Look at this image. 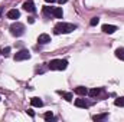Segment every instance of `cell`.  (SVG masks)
<instances>
[{"label":"cell","mask_w":124,"mask_h":122,"mask_svg":"<svg viewBox=\"0 0 124 122\" xmlns=\"http://www.w3.org/2000/svg\"><path fill=\"white\" fill-rule=\"evenodd\" d=\"M26 59H31V53H29V50H26V49H22V50H19V52L15 55V61H17V62L26 61Z\"/></svg>","instance_id":"277c9868"},{"label":"cell","mask_w":124,"mask_h":122,"mask_svg":"<svg viewBox=\"0 0 124 122\" xmlns=\"http://www.w3.org/2000/svg\"><path fill=\"white\" fill-rule=\"evenodd\" d=\"M100 93H101V88H94V89H91V91H88V95L93 96V98L98 96Z\"/></svg>","instance_id":"4fadbf2b"},{"label":"cell","mask_w":124,"mask_h":122,"mask_svg":"<svg viewBox=\"0 0 124 122\" xmlns=\"http://www.w3.org/2000/svg\"><path fill=\"white\" fill-rule=\"evenodd\" d=\"M58 3H61V4H63V3H66V0H56Z\"/></svg>","instance_id":"603a6c76"},{"label":"cell","mask_w":124,"mask_h":122,"mask_svg":"<svg viewBox=\"0 0 124 122\" xmlns=\"http://www.w3.org/2000/svg\"><path fill=\"white\" fill-rule=\"evenodd\" d=\"M31 103H32V106H36V108H40V106L43 105L42 99H39V98H32V99H31Z\"/></svg>","instance_id":"30bf717a"},{"label":"cell","mask_w":124,"mask_h":122,"mask_svg":"<svg viewBox=\"0 0 124 122\" xmlns=\"http://www.w3.org/2000/svg\"><path fill=\"white\" fill-rule=\"evenodd\" d=\"M23 9H25L26 12H31V13H33V12H35V3H33L32 0L25 1V3H23Z\"/></svg>","instance_id":"52a82bcc"},{"label":"cell","mask_w":124,"mask_h":122,"mask_svg":"<svg viewBox=\"0 0 124 122\" xmlns=\"http://www.w3.org/2000/svg\"><path fill=\"white\" fill-rule=\"evenodd\" d=\"M43 13L45 14H52V7H43Z\"/></svg>","instance_id":"ffe728a7"},{"label":"cell","mask_w":124,"mask_h":122,"mask_svg":"<svg viewBox=\"0 0 124 122\" xmlns=\"http://www.w3.org/2000/svg\"><path fill=\"white\" fill-rule=\"evenodd\" d=\"M10 33L13 34V36H22L23 33H25V26L22 25V23H19V22H16V23H13L12 26H10Z\"/></svg>","instance_id":"3957f363"},{"label":"cell","mask_w":124,"mask_h":122,"mask_svg":"<svg viewBox=\"0 0 124 122\" xmlns=\"http://www.w3.org/2000/svg\"><path fill=\"white\" fill-rule=\"evenodd\" d=\"M0 99H1V98H0Z\"/></svg>","instance_id":"4316f807"},{"label":"cell","mask_w":124,"mask_h":122,"mask_svg":"<svg viewBox=\"0 0 124 122\" xmlns=\"http://www.w3.org/2000/svg\"><path fill=\"white\" fill-rule=\"evenodd\" d=\"M77 29V26L75 25H72V23H65V22H59V23H56L55 25V27H54V30L56 34H66V33H71V32H74Z\"/></svg>","instance_id":"6da1fadb"},{"label":"cell","mask_w":124,"mask_h":122,"mask_svg":"<svg viewBox=\"0 0 124 122\" xmlns=\"http://www.w3.org/2000/svg\"><path fill=\"white\" fill-rule=\"evenodd\" d=\"M116 56L120 59V61H124V47H118L116 50Z\"/></svg>","instance_id":"5bb4252c"},{"label":"cell","mask_w":124,"mask_h":122,"mask_svg":"<svg viewBox=\"0 0 124 122\" xmlns=\"http://www.w3.org/2000/svg\"><path fill=\"white\" fill-rule=\"evenodd\" d=\"M0 55H1V50H0Z\"/></svg>","instance_id":"484cf974"},{"label":"cell","mask_w":124,"mask_h":122,"mask_svg":"<svg viewBox=\"0 0 124 122\" xmlns=\"http://www.w3.org/2000/svg\"><path fill=\"white\" fill-rule=\"evenodd\" d=\"M107 116H108V114H100V115H94L93 119L94 121H104V119H107Z\"/></svg>","instance_id":"9a60e30c"},{"label":"cell","mask_w":124,"mask_h":122,"mask_svg":"<svg viewBox=\"0 0 124 122\" xmlns=\"http://www.w3.org/2000/svg\"><path fill=\"white\" fill-rule=\"evenodd\" d=\"M75 105L78 108H88V103L85 102V99H77L75 101Z\"/></svg>","instance_id":"7c38bea8"},{"label":"cell","mask_w":124,"mask_h":122,"mask_svg":"<svg viewBox=\"0 0 124 122\" xmlns=\"http://www.w3.org/2000/svg\"><path fill=\"white\" fill-rule=\"evenodd\" d=\"M52 14H54L55 17L61 19L62 14H63V12H62V7H52Z\"/></svg>","instance_id":"9c48e42d"},{"label":"cell","mask_w":124,"mask_h":122,"mask_svg":"<svg viewBox=\"0 0 124 122\" xmlns=\"http://www.w3.org/2000/svg\"><path fill=\"white\" fill-rule=\"evenodd\" d=\"M1 13H3V7H0V16H1Z\"/></svg>","instance_id":"d4e9b609"},{"label":"cell","mask_w":124,"mask_h":122,"mask_svg":"<svg viewBox=\"0 0 124 122\" xmlns=\"http://www.w3.org/2000/svg\"><path fill=\"white\" fill-rule=\"evenodd\" d=\"M49 69L51 70H65L66 66H68V61L65 59H54V61L49 62Z\"/></svg>","instance_id":"7a4b0ae2"},{"label":"cell","mask_w":124,"mask_h":122,"mask_svg":"<svg viewBox=\"0 0 124 122\" xmlns=\"http://www.w3.org/2000/svg\"><path fill=\"white\" fill-rule=\"evenodd\" d=\"M116 30H117V26H114V25H102V32L104 33L113 34Z\"/></svg>","instance_id":"8992f818"},{"label":"cell","mask_w":124,"mask_h":122,"mask_svg":"<svg viewBox=\"0 0 124 122\" xmlns=\"http://www.w3.org/2000/svg\"><path fill=\"white\" fill-rule=\"evenodd\" d=\"M26 112H28V114H29V115H31V116H35V114H33V111H31V109H28V111H26Z\"/></svg>","instance_id":"7402d4cb"},{"label":"cell","mask_w":124,"mask_h":122,"mask_svg":"<svg viewBox=\"0 0 124 122\" xmlns=\"http://www.w3.org/2000/svg\"><path fill=\"white\" fill-rule=\"evenodd\" d=\"M46 3H54V1H56V0H45Z\"/></svg>","instance_id":"cb8c5ba5"},{"label":"cell","mask_w":124,"mask_h":122,"mask_svg":"<svg viewBox=\"0 0 124 122\" xmlns=\"http://www.w3.org/2000/svg\"><path fill=\"white\" fill-rule=\"evenodd\" d=\"M38 42H39L40 45H46V43H49V42H51V36H49V34H46V33H42V34H39Z\"/></svg>","instance_id":"5b68a950"},{"label":"cell","mask_w":124,"mask_h":122,"mask_svg":"<svg viewBox=\"0 0 124 122\" xmlns=\"http://www.w3.org/2000/svg\"><path fill=\"white\" fill-rule=\"evenodd\" d=\"M7 17L9 19H19L20 17V12L17 9H12V10L7 12Z\"/></svg>","instance_id":"ba28073f"},{"label":"cell","mask_w":124,"mask_h":122,"mask_svg":"<svg viewBox=\"0 0 124 122\" xmlns=\"http://www.w3.org/2000/svg\"><path fill=\"white\" fill-rule=\"evenodd\" d=\"M98 22H100V19H98V17H93V19H91V22H90V25H91V26H97V25H98Z\"/></svg>","instance_id":"d6986e66"},{"label":"cell","mask_w":124,"mask_h":122,"mask_svg":"<svg viewBox=\"0 0 124 122\" xmlns=\"http://www.w3.org/2000/svg\"><path fill=\"white\" fill-rule=\"evenodd\" d=\"M58 93H59V95H62L66 101H72V93H69V92H62V91H59Z\"/></svg>","instance_id":"2e32d148"},{"label":"cell","mask_w":124,"mask_h":122,"mask_svg":"<svg viewBox=\"0 0 124 122\" xmlns=\"http://www.w3.org/2000/svg\"><path fill=\"white\" fill-rule=\"evenodd\" d=\"M75 93H77V95L84 96V95H87V93H88V89H87V88H84V86H78V88H75Z\"/></svg>","instance_id":"8fae6325"},{"label":"cell","mask_w":124,"mask_h":122,"mask_svg":"<svg viewBox=\"0 0 124 122\" xmlns=\"http://www.w3.org/2000/svg\"><path fill=\"white\" fill-rule=\"evenodd\" d=\"M43 119H45V121H52V119H54V114H52V112H46V114L43 115Z\"/></svg>","instance_id":"ac0fdd59"},{"label":"cell","mask_w":124,"mask_h":122,"mask_svg":"<svg viewBox=\"0 0 124 122\" xmlns=\"http://www.w3.org/2000/svg\"><path fill=\"white\" fill-rule=\"evenodd\" d=\"M114 103H116V106H124V96L117 98V99L114 101Z\"/></svg>","instance_id":"e0dca14e"},{"label":"cell","mask_w":124,"mask_h":122,"mask_svg":"<svg viewBox=\"0 0 124 122\" xmlns=\"http://www.w3.org/2000/svg\"><path fill=\"white\" fill-rule=\"evenodd\" d=\"M9 53H10V47H9V46H7V47H4V49L1 50V55H4V56H7Z\"/></svg>","instance_id":"44dd1931"}]
</instances>
